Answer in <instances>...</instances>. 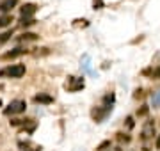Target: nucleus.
Instances as JSON below:
<instances>
[{
  "mask_svg": "<svg viewBox=\"0 0 160 151\" xmlns=\"http://www.w3.org/2000/svg\"><path fill=\"white\" fill-rule=\"evenodd\" d=\"M25 75V64H12L4 70H0V76H11V78H20Z\"/></svg>",
  "mask_w": 160,
  "mask_h": 151,
  "instance_id": "1",
  "label": "nucleus"
},
{
  "mask_svg": "<svg viewBox=\"0 0 160 151\" xmlns=\"http://www.w3.org/2000/svg\"><path fill=\"white\" fill-rule=\"evenodd\" d=\"M25 109H27V103H25L23 100H14V101L9 103V107L4 109V114H6V116H14V114L25 112Z\"/></svg>",
  "mask_w": 160,
  "mask_h": 151,
  "instance_id": "2",
  "label": "nucleus"
},
{
  "mask_svg": "<svg viewBox=\"0 0 160 151\" xmlns=\"http://www.w3.org/2000/svg\"><path fill=\"white\" fill-rule=\"evenodd\" d=\"M84 85H86L84 78H78V76H68V82L64 84L66 91H69V93H77V91H82V89H84Z\"/></svg>",
  "mask_w": 160,
  "mask_h": 151,
  "instance_id": "3",
  "label": "nucleus"
},
{
  "mask_svg": "<svg viewBox=\"0 0 160 151\" xmlns=\"http://www.w3.org/2000/svg\"><path fill=\"white\" fill-rule=\"evenodd\" d=\"M110 112H112V105H103V107H96V109H92L91 116H92V119H94L96 123H102L103 119L110 114Z\"/></svg>",
  "mask_w": 160,
  "mask_h": 151,
  "instance_id": "4",
  "label": "nucleus"
},
{
  "mask_svg": "<svg viewBox=\"0 0 160 151\" xmlns=\"http://www.w3.org/2000/svg\"><path fill=\"white\" fill-rule=\"evenodd\" d=\"M36 11H38V6H36V4H25V6L20 7L22 18H32Z\"/></svg>",
  "mask_w": 160,
  "mask_h": 151,
  "instance_id": "5",
  "label": "nucleus"
},
{
  "mask_svg": "<svg viewBox=\"0 0 160 151\" xmlns=\"http://www.w3.org/2000/svg\"><path fill=\"white\" fill-rule=\"evenodd\" d=\"M153 135H155V123L153 121H148L146 124H144V128H142L141 137H142L144 140H148V139H151Z\"/></svg>",
  "mask_w": 160,
  "mask_h": 151,
  "instance_id": "6",
  "label": "nucleus"
},
{
  "mask_svg": "<svg viewBox=\"0 0 160 151\" xmlns=\"http://www.w3.org/2000/svg\"><path fill=\"white\" fill-rule=\"evenodd\" d=\"M27 52H29V50H25V48H14L11 52L2 53V59H4V61H7V59H16V57H20V55H25Z\"/></svg>",
  "mask_w": 160,
  "mask_h": 151,
  "instance_id": "7",
  "label": "nucleus"
},
{
  "mask_svg": "<svg viewBox=\"0 0 160 151\" xmlns=\"http://www.w3.org/2000/svg\"><path fill=\"white\" fill-rule=\"evenodd\" d=\"M18 0H4L2 4H0V11L2 12H9L12 9V7H16Z\"/></svg>",
  "mask_w": 160,
  "mask_h": 151,
  "instance_id": "8",
  "label": "nucleus"
},
{
  "mask_svg": "<svg viewBox=\"0 0 160 151\" xmlns=\"http://www.w3.org/2000/svg\"><path fill=\"white\" fill-rule=\"evenodd\" d=\"M34 101H36V103H45V105H48V103H53V98H52V96H48V94H36V96H34Z\"/></svg>",
  "mask_w": 160,
  "mask_h": 151,
  "instance_id": "9",
  "label": "nucleus"
},
{
  "mask_svg": "<svg viewBox=\"0 0 160 151\" xmlns=\"http://www.w3.org/2000/svg\"><path fill=\"white\" fill-rule=\"evenodd\" d=\"M38 37H39V36L34 34V32H23L22 36H18L16 39L20 41V43H22V41H36Z\"/></svg>",
  "mask_w": 160,
  "mask_h": 151,
  "instance_id": "10",
  "label": "nucleus"
},
{
  "mask_svg": "<svg viewBox=\"0 0 160 151\" xmlns=\"http://www.w3.org/2000/svg\"><path fill=\"white\" fill-rule=\"evenodd\" d=\"M142 75H148L151 78H160V68H148L142 71Z\"/></svg>",
  "mask_w": 160,
  "mask_h": 151,
  "instance_id": "11",
  "label": "nucleus"
},
{
  "mask_svg": "<svg viewBox=\"0 0 160 151\" xmlns=\"http://www.w3.org/2000/svg\"><path fill=\"white\" fill-rule=\"evenodd\" d=\"M11 22H12V16H11V14L0 16V27H7V25H11Z\"/></svg>",
  "mask_w": 160,
  "mask_h": 151,
  "instance_id": "12",
  "label": "nucleus"
},
{
  "mask_svg": "<svg viewBox=\"0 0 160 151\" xmlns=\"http://www.w3.org/2000/svg\"><path fill=\"white\" fill-rule=\"evenodd\" d=\"M36 20L34 18H22L20 20V27H30V25H34Z\"/></svg>",
  "mask_w": 160,
  "mask_h": 151,
  "instance_id": "13",
  "label": "nucleus"
},
{
  "mask_svg": "<svg viewBox=\"0 0 160 151\" xmlns=\"http://www.w3.org/2000/svg\"><path fill=\"white\" fill-rule=\"evenodd\" d=\"M151 103H153V107L160 109V93H155L153 96H151Z\"/></svg>",
  "mask_w": 160,
  "mask_h": 151,
  "instance_id": "14",
  "label": "nucleus"
},
{
  "mask_svg": "<svg viewBox=\"0 0 160 151\" xmlns=\"http://www.w3.org/2000/svg\"><path fill=\"white\" fill-rule=\"evenodd\" d=\"M148 112H149V107H148V105H142V107H141V109L137 110V116H139V117L148 116Z\"/></svg>",
  "mask_w": 160,
  "mask_h": 151,
  "instance_id": "15",
  "label": "nucleus"
},
{
  "mask_svg": "<svg viewBox=\"0 0 160 151\" xmlns=\"http://www.w3.org/2000/svg\"><path fill=\"white\" fill-rule=\"evenodd\" d=\"M118 140H119V142H130V135H126V134H123V132H119V134H118Z\"/></svg>",
  "mask_w": 160,
  "mask_h": 151,
  "instance_id": "16",
  "label": "nucleus"
},
{
  "mask_svg": "<svg viewBox=\"0 0 160 151\" xmlns=\"http://www.w3.org/2000/svg\"><path fill=\"white\" fill-rule=\"evenodd\" d=\"M11 36H12V30H7L4 34H0V43H6L7 39H11Z\"/></svg>",
  "mask_w": 160,
  "mask_h": 151,
  "instance_id": "17",
  "label": "nucleus"
},
{
  "mask_svg": "<svg viewBox=\"0 0 160 151\" xmlns=\"http://www.w3.org/2000/svg\"><path fill=\"white\" fill-rule=\"evenodd\" d=\"M107 148H110V140H103L102 144H100V146L96 148V151H105Z\"/></svg>",
  "mask_w": 160,
  "mask_h": 151,
  "instance_id": "18",
  "label": "nucleus"
},
{
  "mask_svg": "<svg viewBox=\"0 0 160 151\" xmlns=\"http://www.w3.org/2000/svg\"><path fill=\"white\" fill-rule=\"evenodd\" d=\"M114 100H116V96H114L112 93H110V94H107V96L103 98V101H105L107 105H112V103H114Z\"/></svg>",
  "mask_w": 160,
  "mask_h": 151,
  "instance_id": "19",
  "label": "nucleus"
},
{
  "mask_svg": "<svg viewBox=\"0 0 160 151\" xmlns=\"http://www.w3.org/2000/svg\"><path fill=\"white\" fill-rule=\"evenodd\" d=\"M82 66H84V70H86L87 73H91V68H89V57H87V55H84V64H82Z\"/></svg>",
  "mask_w": 160,
  "mask_h": 151,
  "instance_id": "20",
  "label": "nucleus"
},
{
  "mask_svg": "<svg viewBox=\"0 0 160 151\" xmlns=\"http://www.w3.org/2000/svg\"><path fill=\"white\" fill-rule=\"evenodd\" d=\"M133 124H135V123H133V117H126V128H128V130H132V128H133Z\"/></svg>",
  "mask_w": 160,
  "mask_h": 151,
  "instance_id": "21",
  "label": "nucleus"
},
{
  "mask_svg": "<svg viewBox=\"0 0 160 151\" xmlns=\"http://www.w3.org/2000/svg\"><path fill=\"white\" fill-rule=\"evenodd\" d=\"M92 6H94V9H102L103 2H102V0H94V4H92Z\"/></svg>",
  "mask_w": 160,
  "mask_h": 151,
  "instance_id": "22",
  "label": "nucleus"
},
{
  "mask_svg": "<svg viewBox=\"0 0 160 151\" xmlns=\"http://www.w3.org/2000/svg\"><path fill=\"white\" fill-rule=\"evenodd\" d=\"M133 96H135V98H141V96H142V91H141V89H137V91H135V94H133Z\"/></svg>",
  "mask_w": 160,
  "mask_h": 151,
  "instance_id": "23",
  "label": "nucleus"
},
{
  "mask_svg": "<svg viewBox=\"0 0 160 151\" xmlns=\"http://www.w3.org/2000/svg\"><path fill=\"white\" fill-rule=\"evenodd\" d=\"M157 148H158V149H160V135H158V137H157Z\"/></svg>",
  "mask_w": 160,
  "mask_h": 151,
  "instance_id": "24",
  "label": "nucleus"
},
{
  "mask_svg": "<svg viewBox=\"0 0 160 151\" xmlns=\"http://www.w3.org/2000/svg\"><path fill=\"white\" fill-rule=\"evenodd\" d=\"M116 151H121V148H116Z\"/></svg>",
  "mask_w": 160,
  "mask_h": 151,
  "instance_id": "25",
  "label": "nucleus"
},
{
  "mask_svg": "<svg viewBox=\"0 0 160 151\" xmlns=\"http://www.w3.org/2000/svg\"><path fill=\"white\" fill-rule=\"evenodd\" d=\"M30 151H41V149H30Z\"/></svg>",
  "mask_w": 160,
  "mask_h": 151,
  "instance_id": "26",
  "label": "nucleus"
},
{
  "mask_svg": "<svg viewBox=\"0 0 160 151\" xmlns=\"http://www.w3.org/2000/svg\"><path fill=\"white\" fill-rule=\"evenodd\" d=\"M0 107H2V101H0Z\"/></svg>",
  "mask_w": 160,
  "mask_h": 151,
  "instance_id": "27",
  "label": "nucleus"
}]
</instances>
